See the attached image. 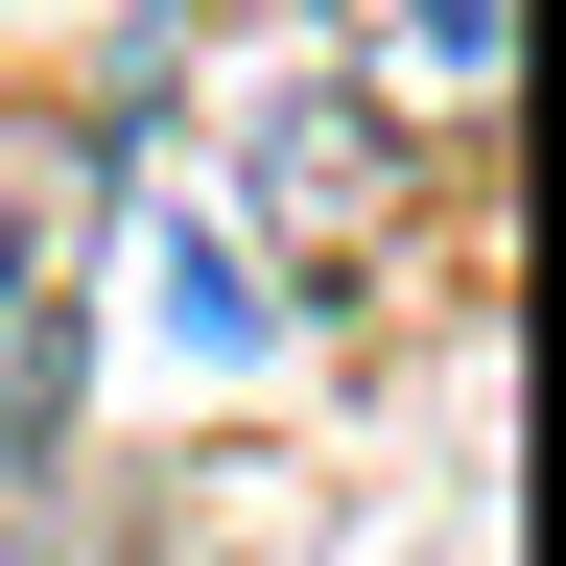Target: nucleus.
<instances>
[{
	"label": "nucleus",
	"instance_id": "1",
	"mask_svg": "<svg viewBox=\"0 0 566 566\" xmlns=\"http://www.w3.org/2000/svg\"><path fill=\"white\" fill-rule=\"evenodd\" d=\"M237 166H260V237H283V260H378V237H401V118L354 95V71H283Z\"/></svg>",
	"mask_w": 566,
	"mask_h": 566
},
{
	"label": "nucleus",
	"instance_id": "2",
	"mask_svg": "<svg viewBox=\"0 0 566 566\" xmlns=\"http://www.w3.org/2000/svg\"><path fill=\"white\" fill-rule=\"evenodd\" d=\"M331 24H354V48H378V71H401V95H449V118L495 95V71H520V0H331Z\"/></svg>",
	"mask_w": 566,
	"mask_h": 566
},
{
	"label": "nucleus",
	"instance_id": "3",
	"mask_svg": "<svg viewBox=\"0 0 566 566\" xmlns=\"http://www.w3.org/2000/svg\"><path fill=\"white\" fill-rule=\"evenodd\" d=\"M166 331H189V354H260V307H237V237H189V260H166Z\"/></svg>",
	"mask_w": 566,
	"mask_h": 566
}]
</instances>
